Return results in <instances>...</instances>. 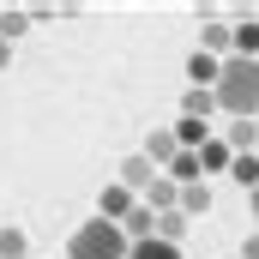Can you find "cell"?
I'll return each mask as SVG.
<instances>
[{"mask_svg": "<svg viewBox=\"0 0 259 259\" xmlns=\"http://www.w3.org/2000/svg\"><path fill=\"white\" fill-rule=\"evenodd\" d=\"M139 157H145V163H151V169H169V163H175V133H151V139H145V151H139Z\"/></svg>", "mask_w": 259, "mask_h": 259, "instance_id": "9c48e42d", "label": "cell"}, {"mask_svg": "<svg viewBox=\"0 0 259 259\" xmlns=\"http://www.w3.org/2000/svg\"><path fill=\"white\" fill-rule=\"evenodd\" d=\"M175 199H181V187H175L169 175H157V181H151V193L139 199V205H151V211H175Z\"/></svg>", "mask_w": 259, "mask_h": 259, "instance_id": "4fadbf2b", "label": "cell"}, {"mask_svg": "<svg viewBox=\"0 0 259 259\" xmlns=\"http://www.w3.org/2000/svg\"><path fill=\"white\" fill-rule=\"evenodd\" d=\"M157 175H163V169H151L145 157H127V163H121V187H127L133 199H139V193H151V181H157Z\"/></svg>", "mask_w": 259, "mask_h": 259, "instance_id": "5b68a950", "label": "cell"}, {"mask_svg": "<svg viewBox=\"0 0 259 259\" xmlns=\"http://www.w3.org/2000/svg\"><path fill=\"white\" fill-rule=\"evenodd\" d=\"M6 66H12V42H0V72H6Z\"/></svg>", "mask_w": 259, "mask_h": 259, "instance_id": "603a6c76", "label": "cell"}, {"mask_svg": "<svg viewBox=\"0 0 259 259\" xmlns=\"http://www.w3.org/2000/svg\"><path fill=\"white\" fill-rule=\"evenodd\" d=\"M253 223H259V187H253Z\"/></svg>", "mask_w": 259, "mask_h": 259, "instance_id": "cb8c5ba5", "label": "cell"}, {"mask_svg": "<svg viewBox=\"0 0 259 259\" xmlns=\"http://www.w3.org/2000/svg\"><path fill=\"white\" fill-rule=\"evenodd\" d=\"M175 211H181V217H205V211H211V187H205V181H187L181 199H175Z\"/></svg>", "mask_w": 259, "mask_h": 259, "instance_id": "52a82bcc", "label": "cell"}, {"mask_svg": "<svg viewBox=\"0 0 259 259\" xmlns=\"http://www.w3.org/2000/svg\"><path fill=\"white\" fill-rule=\"evenodd\" d=\"M127 259H181V247H169V241H157V235H151V241H133Z\"/></svg>", "mask_w": 259, "mask_h": 259, "instance_id": "ac0fdd59", "label": "cell"}, {"mask_svg": "<svg viewBox=\"0 0 259 259\" xmlns=\"http://www.w3.org/2000/svg\"><path fill=\"white\" fill-rule=\"evenodd\" d=\"M235 259H259V235H247V247H241Z\"/></svg>", "mask_w": 259, "mask_h": 259, "instance_id": "7402d4cb", "label": "cell"}, {"mask_svg": "<svg viewBox=\"0 0 259 259\" xmlns=\"http://www.w3.org/2000/svg\"><path fill=\"white\" fill-rule=\"evenodd\" d=\"M217 66H223V61H211V55H199V49H193V61H187L193 91H211V84H217Z\"/></svg>", "mask_w": 259, "mask_h": 259, "instance_id": "5bb4252c", "label": "cell"}, {"mask_svg": "<svg viewBox=\"0 0 259 259\" xmlns=\"http://www.w3.org/2000/svg\"><path fill=\"white\" fill-rule=\"evenodd\" d=\"M253 157H259V151H253Z\"/></svg>", "mask_w": 259, "mask_h": 259, "instance_id": "d4e9b609", "label": "cell"}, {"mask_svg": "<svg viewBox=\"0 0 259 259\" xmlns=\"http://www.w3.org/2000/svg\"><path fill=\"white\" fill-rule=\"evenodd\" d=\"M229 36H235V55H241V61H259V18H247V24H235Z\"/></svg>", "mask_w": 259, "mask_h": 259, "instance_id": "9a60e30c", "label": "cell"}, {"mask_svg": "<svg viewBox=\"0 0 259 259\" xmlns=\"http://www.w3.org/2000/svg\"><path fill=\"white\" fill-rule=\"evenodd\" d=\"M24 24H30V12H0V42L24 36Z\"/></svg>", "mask_w": 259, "mask_h": 259, "instance_id": "ffe728a7", "label": "cell"}, {"mask_svg": "<svg viewBox=\"0 0 259 259\" xmlns=\"http://www.w3.org/2000/svg\"><path fill=\"white\" fill-rule=\"evenodd\" d=\"M175 187H187V181H205V169H199V151H175V163L163 169Z\"/></svg>", "mask_w": 259, "mask_h": 259, "instance_id": "30bf717a", "label": "cell"}, {"mask_svg": "<svg viewBox=\"0 0 259 259\" xmlns=\"http://www.w3.org/2000/svg\"><path fill=\"white\" fill-rule=\"evenodd\" d=\"M181 235H187V217H181V211H157V241L181 247Z\"/></svg>", "mask_w": 259, "mask_h": 259, "instance_id": "2e32d148", "label": "cell"}, {"mask_svg": "<svg viewBox=\"0 0 259 259\" xmlns=\"http://www.w3.org/2000/svg\"><path fill=\"white\" fill-rule=\"evenodd\" d=\"M127 229L121 223H103V217H91V223H78L72 229V241H66V259H127Z\"/></svg>", "mask_w": 259, "mask_h": 259, "instance_id": "7a4b0ae2", "label": "cell"}, {"mask_svg": "<svg viewBox=\"0 0 259 259\" xmlns=\"http://www.w3.org/2000/svg\"><path fill=\"white\" fill-rule=\"evenodd\" d=\"M229 181H241V187H247V193H253V187H259V157H253V151H247V157H235V163H229Z\"/></svg>", "mask_w": 259, "mask_h": 259, "instance_id": "d6986e66", "label": "cell"}, {"mask_svg": "<svg viewBox=\"0 0 259 259\" xmlns=\"http://www.w3.org/2000/svg\"><path fill=\"white\" fill-rule=\"evenodd\" d=\"M211 109H217L211 91H187V97H181V115H187V121H211Z\"/></svg>", "mask_w": 259, "mask_h": 259, "instance_id": "e0dca14e", "label": "cell"}, {"mask_svg": "<svg viewBox=\"0 0 259 259\" xmlns=\"http://www.w3.org/2000/svg\"><path fill=\"white\" fill-rule=\"evenodd\" d=\"M133 205H139V199H133L121 181H109V187L97 193V217H103V223H127V211H133Z\"/></svg>", "mask_w": 259, "mask_h": 259, "instance_id": "3957f363", "label": "cell"}, {"mask_svg": "<svg viewBox=\"0 0 259 259\" xmlns=\"http://www.w3.org/2000/svg\"><path fill=\"white\" fill-rule=\"evenodd\" d=\"M223 145H229L235 157H247V151H259V127H253V121H229V133H223Z\"/></svg>", "mask_w": 259, "mask_h": 259, "instance_id": "7c38bea8", "label": "cell"}, {"mask_svg": "<svg viewBox=\"0 0 259 259\" xmlns=\"http://www.w3.org/2000/svg\"><path fill=\"white\" fill-rule=\"evenodd\" d=\"M121 229H127V241H151V235H157V211H151V205H133Z\"/></svg>", "mask_w": 259, "mask_h": 259, "instance_id": "8fae6325", "label": "cell"}, {"mask_svg": "<svg viewBox=\"0 0 259 259\" xmlns=\"http://www.w3.org/2000/svg\"><path fill=\"white\" fill-rule=\"evenodd\" d=\"M211 97H217V109H229V121H253V115H259V61L229 55V61L217 66Z\"/></svg>", "mask_w": 259, "mask_h": 259, "instance_id": "6da1fadb", "label": "cell"}, {"mask_svg": "<svg viewBox=\"0 0 259 259\" xmlns=\"http://www.w3.org/2000/svg\"><path fill=\"white\" fill-rule=\"evenodd\" d=\"M229 163H235V151H229V145L211 133V139L199 145V169H205V175H229Z\"/></svg>", "mask_w": 259, "mask_h": 259, "instance_id": "8992f818", "label": "cell"}, {"mask_svg": "<svg viewBox=\"0 0 259 259\" xmlns=\"http://www.w3.org/2000/svg\"><path fill=\"white\" fill-rule=\"evenodd\" d=\"M199 55H211V61H229V55H235V36H229V24L205 18V30H199Z\"/></svg>", "mask_w": 259, "mask_h": 259, "instance_id": "277c9868", "label": "cell"}, {"mask_svg": "<svg viewBox=\"0 0 259 259\" xmlns=\"http://www.w3.org/2000/svg\"><path fill=\"white\" fill-rule=\"evenodd\" d=\"M0 259H24V229H0Z\"/></svg>", "mask_w": 259, "mask_h": 259, "instance_id": "44dd1931", "label": "cell"}, {"mask_svg": "<svg viewBox=\"0 0 259 259\" xmlns=\"http://www.w3.org/2000/svg\"><path fill=\"white\" fill-rule=\"evenodd\" d=\"M169 133H175V151H199V145L211 139V121H187V115H181Z\"/></svg>", "mask_w": 259, "mask_h": 259, "instance_id": "ba28073f", "label": "cell"}]
</instances>
